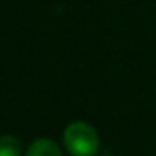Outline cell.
I'll use <instances>...</instances> for the list:
<instances>
[{"mask_svg": "<svg viewBox=\"0 0 156 156\" xmlns=\"http://www.w3.org/2000/svg\"><path fill=\"white\" fill-rule=\"evenodd\" d=\"M62 143L72 156H96L99 149V136L92 125L73 121L64 129Z\"/></svg>", "mask_w": 156, "mask_h": 156, "instance_id": "obj_1", "label": "cell"}, {"mask_svg": "<svg viewBox=\"0 0 156 156\" xmlns=\"http://www.w3.org/2000/svg\"><path fill=\"white\" fill-rule=\"evenodd\" d=\"M0 156H22L20 140L9 134L0 136Z\"/></svg>", "mask_w": 156, "mask_h": 156, "instance_id": "obj_3", "label": "cell"}, {"mask_svg": "<svg viewBox=\"0 0 156 156\" xmlns=\"http://www.w3.org/2000/svg\"><path fill=\"white\" fill-rule=\"evenodd\" d=\"M26 156H62V151L55 141L41 138V140H35L28 147Z\"/></svg>", "mask_w": 156, "mask_h": 156, "instance_id": "obj_2", "label": "cell"}]
</instances>
